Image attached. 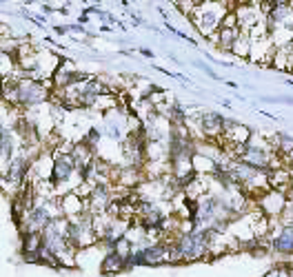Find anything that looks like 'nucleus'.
I'll use <instances>...</instances> for the list:
<instances>
[{"label":"nucleus","mask_w":293,"mask_h":277,"mask_svg":"<svg viewBox=\"0 0 293 277\" xmlns=\"http://www.w3.org/2000/svg\"><path fill=\"white\" fill-rule=\"evenodd\" d=\"M289 224H291V226H293V220H289Z\"/></svg>","instance_id":"21"},{"label":"nucleus","mask_w":293,"mask_h":277,"mask_svg":"<svg viewBox=\"0 0 293 277\" xmlns=\"http://www.w3.org/2000/svg\"><path fill=\"white\" fill-rule=\"evenodd\" d=\"M286 204H289V198L278 191H266L264 195L258 198V211L262 213L266 220H282Z\"/></svg>","instance_id":"7"},{"label":"nucleus","mask_w":293,"mask_h":277,"mask_svg":"<svg viewBox=\"0 0 293 277\" xmlns=\"http://www.w3.org/2000/svg\"><path fill=\"white\" fill-rule=\"evenodd\" d=\"M224 124H226V118L220 116L218 111H211V109H204L198 113V126L202 131V138L206 142H220L224 136Z\"/></svg>","instance_id":"6"},{"label":"nucleus","mask_w":293,"mask_h":277,"mask_svg":"<svg viewBox=\"0 0 293 277\" xmlns=\"http://www.w3.org/2000/svg\"><path fill=\"white\" fill-rule=\"evenodd\" d=\"M286 198L293 200V184H291V188H289V193H286Z\"/></svg>","instance_id":"20"},{"label":"nucleus","mask_w":293,"mask_h":277,"mask_svg":"<svg viewBox=\"0 0 293 277\" xmlns=\"http://www.w3.org/2000/svg\"><path fill=\"white\" fill-rule=\"evenodd\" d=\"M262 277H293V266L289 262H282V264L273 266L271 271H266Z\"/></svg>","instance_id":"16"},{"label":"nucleus","mask_w":293,"mask_h":277,"mask_svg":"<svg viewBox=\"0 0 293 277\" xmlns=\"http://www.w3.org/2000/svg\"><path fill=\"white\" fill-rule=\"evenodd\" d=\"M216 233H222V231L193 228L191 233H180L173 240H176L184 262H202L211 258V246H213V240H216Z\"/></svg>","instance_id":"3"},{"label":"nucleus","mask_w":293,"mask_h":277,"mask_svg":"<svg viewBox=\"0 0 293 277\" xmlns=\"http://www.w3.org/2000/svg\"><path fill=\"white\" fill-rule=\"evenodd\" d=\"M71 155H73V160H76V164H78V171H80L82 166L91 164V162H96V158H98V153L93 151L91 146H87L82 140H80V142H73Z\"/></svg>","instance_id":"14"},{"label":"nucleus","mask_w":293,"mask_h":277,"mask_svg":"<svg viewBox=\"0 0 293 277\" xmlns=\"http://www.w3.org/2000/svg\"><path fill=\"white\" fill-rule=\"evenodd\" d=\"M67 240H69V244L76 248L78 253L89 246H98V235H96V228H93V215L89 211L85 215H80V218L69 220Z\"/></svg>","instance_id":"4"},{"label":"nucleus","mask_w":293,"mask_h":277,"mask_svg":"<svg viewBox=\"0 0 293 277\" xmlns=\"http://www.w3.org/2000/svg\"><path fill=\"white\" fill-rule=\"evenodd\" d=\"M242 29H240V25L236 27H222L216 36L211 38V42H216L220 49L226 51V53H233V49H236V45H238V40L242 38Z\"/></svg>","instance_id":"10"},{"label":"nucleus","mask_w":293,"mask_h":277,"mask_svg":"<svg viewBox=\"0 0 293 277\" xmlns=\"http://www.w3.org/2000/svg\"><path fill=\"white\" fill-rule=\"evenodd\" d=\"M82 142L98 153V146H100V142H102V131H100L98 126H89V131L82 136Z\"/></svg>","instance_id":"15"},{"label":"nucleus","mask_w":293,"mask_h":277,"mask_svg":"<svg viewBox=\"0 0 293 277\" xmlns=\"http://www.w3.org/2000/svg\"><path fill=\"white\" fill-rule=\"evenodd\" d=\"M236 9V3H211V0H196V9L191 13V25L198 33L211 40L222 27V20L229 11Z\"/></svg>","instance_id":"2"},{"label":"nucleus","mask_w":293,"mask_h":277,"mask_svg":"<svg viewBox=\"0 0 293 277\" xmlns=\"http://www.w3.org/2000/svg\"><path fill=\"white\" fill-rule=\"evenodd\" d=\"M43 11L45 13H53V11H58L56 7H51V5H43Z\"/></svg>","instance_id":"19"},{"label":"nucleus","mask_w":293,"mask_h":277,"mask_svg":"<svg viewBox=\"0 0 293 277\" xmlns=\"http://www.w3.org/2000/svg\"><path fill=\"white\" fill-rule=\"evenodd\" d=\"M5 91V104L16 106V109H36L40 104L51 102L53 91H49L45 87V82H36V80H5L3 82Z\"/></svg>","instance_id":"1"},{"label":"nucleus","mask_w":293,"mask_h":277,"mask_svg":"<svg viewBox=\"0 0 293 277\" xmlns=\"http://www.w3.org/2000/svg\"><path fill=\"white\" fill-rule=\"evenodd\" d=\"M284 166H289L291 171H293V153H291V155H286V158H284Z\"/></svg>","instance_id":"17"},{"label":"nucleus","mask_w":293,"mask_h":277,"mask_svg":"<svg viewBox=\"0 0 293 277\" xmlns=\"http://www.w3.org/2000/svg\"><path fill=\"white\" fill-rule=\"evenodd\" d=\"M45 244L43 233L29 231V233H20V255H31V253H40V248Z\"/></svg>","instance_id":"13"},{"label":"nucleus","mask_w":293,"mask_h":277,"mask_svg":"<svg viewBox=\"0 0 293 277\" xmlns=\"http://www.w3.org/2000/svg\"><path fill=\"white\" fill-rule=\"evenodd\" d=\"M120 273H127L124 258L118 253H104L102 262H100V275H120Z\"/></svg>","instance_id":"12"},{"label":"nucleus","mask_w":293,"mask_h":277,"mask_svg":"<svg viewBox=\"0 0 293 277\" xmlns=\"http://www.w3.org/2000/svg\"><path fill=\"white\" fill-rule=\"evenodd\" d=\"M138 53L144 58H153V51H149V49H138Z\"/></svg>","instance_id":"18"},{"label":"nucleus","mask_w":293,"mask_h":277,"mask_svg":"<svg viewBox=\"0 0 293 277\" xmlns=\"http://www.w3.org/2000/svg\"><path fill=\"white\" fill-rule=\"evenodd\" d=\"M269 251L276 253L284 262L293 258V226L282 220H271V231H269Z\"/></svg>","instance_id":"5"},{"label":"nucleus","mask_w":293,"mask_h":277,"mask_svg":"<svg viewBox=\"0 0 293 277\" xmlns=\"http://www.w3.org/2000/svg\"><path fill=\"white\" fill-rule=\"evenodd\" d=\"M293 184V171L289 166H278V168H271L269 171V186L271 191H278V193H289V188Z\"/></svg>","instance_id":"11"},{"label":"nucleus","mask_w":293,"mask_h":277,"mask_svg":"<svg viewBox=\"0 0 293 277\" xmlns=\"http://www.w3.org/2000/svg\"><path fill=\"white\" fill-rule=\"evenodd\" d=\"M60 211H62V218L67 220H73V218H80V215H85L89 208H87V200L80 198L76 191L67 193L60 198Z\"/></svg>","instance_id":"9"},{"label":"nucleus","mask_w":293,"mask_h":277,"mask_svg":"<svg viewBox=\"0 0 293 277\" xmlns=\"http://www.w3.org/2000/svg\"><path fill=\"white\" fill-rule=\"evenodd\" d=\"M236 16H238V25L244 33H249L251 29H256L258 25L264 23V16L260 11L258 3H236Z\"/></svg>","instance_id":"8"}]
</instances>
